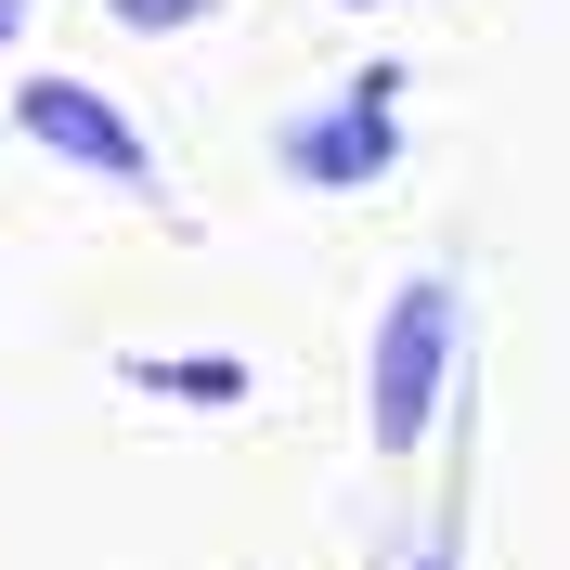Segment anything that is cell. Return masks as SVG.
I'll return each instance as SVG.
<instances>
[{
    "instance_id": "obj_1",
    "label": "cell",
    "mask_w": 570,
    "mask_h": 570,
    "mask_svg": "<svg viewBox=\"0 0 570 570\" xmlns=\"http://www.w3.org/2000/svg\"><path fill=\"white\" fill-rule=\"evenodd\" d=\"M441 390H454V273H402V298L376 312V351H363V441L415 454L441 428Z\"/></svg>"
},
{
    "instance_id": "obj_2",
    "label": "cell",
    "mask_w": 570,
    "mask_h": 570,
    "mask_svg": "<svg viewBox=\"0 0 570 570\" xmlns=\"http://www.w3.org/2000/svg\"><path fill=\"white\" fill-rule=\"evenodd\" d=\"M13 130L52 142V156H66V169H91V181H130V195L156 181V142H142L105 91H78V78H27V91H13Z\"/></svg>"
},
{
    "instance_id": "obj_3",
    "label": "cell",
    "mask_w": 570,
    "mask_h": 570,
    "mask_svg": "<svg viewBox=\"0 0 570 570\" xmlns=\"http://www.w3.org/2000/svg\"><path fill=\"white\" fill-rule=\"evenodd\" d=\"M390 91H402L390 66L351 78V105H337V117H298V130H285V169L312 181V195H337V181H376V169H390Z\"/></svg>"
},
{
    "instance_id": "obj_4",
    "label": "cell",
    "mask_w": 570,
    "mask_h": 570,
    "mask_svg": "<svg viewBox=\"0 0 570 570\" xmlns=\"http://www.w3.org/2000/svg\"><path fill=\"white\" fill-rule=\"evenodd\" d=\"M156 402H195V415H220V402H247V363L234 351H169V363H130Z\"/></svg>"
},
{
    "instance_id": "obj_5",
    "label": "cell",
    "mask_w": 570,
    "mask_h": 570,
    "mask_svg": "<svg viewBox=\"0 0 570 570\" xmlns=\"http://www.w3.org/2000/svg\"><path fill=\"white\" fill-rule=\"evenodd\" d=\"M105 13H117V27H142V39H169V27H208L220 0H105Z\"/></svg>"
},
{
    "instance_id": "obj_6",
    "label": "cell",
    "mask_w": 570,
    "mask_h": 570,
    "mask_svg": "<svg viewBox=\"0 0 570 570\" xmlns=\"http://www.w3.org/2000/svg\"><path fill=\"white\" fill-rule=\"evenodd\" d=\"M13 27H27V0H0V52H13Z\"/></svg>"
},
{
    "instance_id": "obj_7",
    "label": "cell",
    "mask_w": 570,
    "mask_h": 570,
    "mask_svg": "<svg viewBox=\"0 0 570 570\" xmlns=\"http://www.w3.org/2000/svg\"><path fill=\"white\" fill-rule=\"evenodd\" d=\"M415 570H454V544H428V558H415Z\"/></svg>"
},
{
    "instance_id": "obj_8",
    "label": "cell",
    "mask_w": 570,
    "mask_h": 570,
    "mask_svg": "<svg viewBox=\"0 0 570 570\" xmlns=\"http://www.w3.org/2000/svg\"><path fill=\"white\" fill-rule=\"evenodd\" d=\"M337 13H376V0H337Z\"/></svg>"
}]
</instances>
